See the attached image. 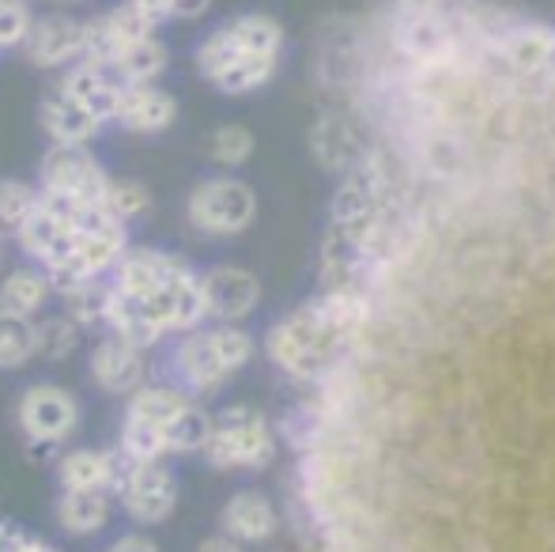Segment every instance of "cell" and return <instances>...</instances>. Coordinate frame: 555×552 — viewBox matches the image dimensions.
<instances>
[{
  "label": "cell",
  "mask_w": 555,
  "mask_h": 552,
  "mask_svg": "<svg viewBox=\"0 0 555 552\" xmlns=\"http://www.w3.org/2000/svg\"><path fill=\"white\" fill-rule=\"evenodd\" d=\"M80 42H83V35L76 27H68V23H50V27L38 30L35 53L46 61H57V57H65V53H73Z\"/></svg>",
  "instance_id": "e0dca14e"
},
{
  "label": "cell",
  "mask_w": 555,
  "mask_h": 552,
  "mask_svg": "<svg viewBox=\"0 0 555 552\" xmlns=\"http://www.w3.org/2000/svg\"><path fill=\"white\" fill-rule=\"evenodd\" d=\"M201 552H242V549L234 545L231 538H212V541H205V545H201Z\"/></svg>",
  "instance_id": "7402d4cb"
},
{
  "label": "cell",
  "mask_w": 555,
  "mask_h": 552,
  "mask_svg": "<svg viewBox=\"0 0 555 552\" xmlns=\"http://www.w3.org/2000/svg\"><path fill=\"white\" fill-rule=\"evenodd\" d=\"M114 114L129 129H144V133H152V129L170 126V118H175V99L163 95V91H155V88H144V84H132L129 91L117 95Z\"/></svg>",
  "instance_id": "52a82bcc"
},
{
  "label": "cell",
  "mask_w": 555,
  "mask_h": 552,
  "mask_svg": "<svg viewBox=\"0 0 555 552\" xmlns=\"http://www.w3.org/2000/svg\"><path fill=\"white\" fill-rule=\"evenodd\" d=\"M50 333H53V337H61V333H65V325H50ZM68 345H73V341H53L50 352H65Z\"/></svg>",
  "instance_id": "603a6c76"
},
{
  "label": "cell",
  "mask_w": 555,
  "mask_h": 552,
  "mask_svg": "<svg viewBox=\"0 0 555 552\" xmlns=\"http://www.w3.org/2000/svg\"><path fill=\"white\" fill-rule=\"evenodd\" d=\"M205 287V307L216 318H242L257 303V280L246 269H216L201 280Z\"/></svg>",
  "instance_id": "8992f818"
},
{
  "label": "cell",
  "mask_w": 555,
  "mask_h": 552,
  "mask_svg": "<svg viewBox=\"0 0 555 552\" xmlns=\"http://www.w3.org/2000/svg\"><path fill=\"white\" fill-rule=\"evenodd\" d=\"M257 213L254 193L242 182H227V178H216V182L197 185L190 201V216L201 231L208 235H234L242 231Z\"/></svg>",
  "instance_id": "277c9868"
},
{
  "label": "cell",
  "mask_w": 555,
  "mask_h": 552,
  "mask_svg": "<svg viewBox=\"0 0 555 552\" xmlns=\"http://www.w3.org/2000/svg\"><path fill=\"white\" fill-rule=\"evenodd\" d=\"M254 345H249L246 333L238 330H216V333H201L190 337L178 348V375L185 378V386L193 390H212L223 378H231L242 363L249 360Z\"/></svg>",
  "instance_id": "3957f363"
},
{
  "label": "cell",
  "mask_w": 555,
  "mask_h": 552,
  "mask_svg": "<svg viewBox=\"0 0 555 552\" xmlns=\"http://www.w3.org/2000/svg\"><path fill=\"white\" fill-rule=\"evenodd\" d=\"M132 8H137L147 23H159V20H167V15H201L208 8V0H137Z\"/></svg>",
  "instance_id": "ac0fdd59"
},
{
  "label": "cell",
  "mask_w": 555,
  "mask_h": 552,
  "mask_svg": "<svg viewBox=\"0 0 555 552\" xmlns=\"http://www.w3.org/2000/svg\"><path fill=\"white\" fill-rule=\"evenodd\" d=\"M76 409L73 401L61 390H30L27 401H23V424L35 435H46V439H57L73 427Z\"/></svg>",
  "instance_id": "9c48e42d"
},
{
  "label": "cell",
  "mask_w": 555,
  "mask_h": 552,
  "mask_svg": "<svg viewBox=\"0 0 555 552\" xmlns=\"http://www.w3.org/2000/svg\"><path fill=\"white\" fill-rule=\"evenodd\" d=\"M144 205H147V193L140 190V185H132V182H121V185H114L111 193H106V208H111L114 216H137V213H144Z\"/></svg>",
  "instance_id": "d6986e66"
},
{
  "label": "cell",
  "mask_w": 555,
  "mask_h": 552,
  "mask_svg": "<svg viewBox=\"0 0 555 552\" xmlns=\"http://www.w3.org/2000/svg\"><path fill=\"white\" fill-rule=\"evenodd\" d=\"M106 511H111V503H106V496L99 488H91V492H68V500L61 503V518L76 534L99 530L106 523Z\"/></svg>",
  "instance_id": "8fae6325"
},
{
  "label": "cell",
  "mask_w": 555,
  "mask_h": 552,
  "mask_svg": "<svg viewBox=\"0 0 555 552\" xmlns=\"http://www.w3.org/2000/svg\"><path fill=\"white\" fill-rule=\"evenodd\" d=\"M249 152H254V137H249V129H242V126H223L220 133L212 137V159L223 163V167L246 163Z\"/></svg>",
  "instance_id": "5bb4252c"
},
{
  "label": "cell",
  "mask_w": 555,
  "mask_h": 552,
  "mask_svg": "<svg viewBox=\"0 0 555 552\" xmlns=\"http://www.w3.org/2000/svg\"><path fill=\"white\" fill-rule=\"evenodd\" d=\"M140 352L132 341H111V345L99 348L95 356V375L106 390H129L140 378Z\"/></svg>",
  "instance_id": "30bf717a"
},
{
  "label": "cell",
  "mask_w": 555,
  "mask_h": 552,
  "mask_svg": "<svg viewBox=\"0 0 555 552\" xmlns=\"http://www.w3.org/2000/svg\"><path fill=\"white\" fill-rule=\"evenodd\" d=\"M212 465L223 470H254V465H269L276 454V439L272 427L264 424L261 413L254 409H231L212 424V435L205 442Z\"/></svg>",
  "instance_id": "7a4b0ae2"
},
{
  "label": "cell",
  "mask_w": 555,
  "mask_h": 552,
  "mask_svg": "<svg viewBox=\"0 0 555 552\" xmlns=\"http://www.w3.org/2000/svg\"><path fill=\"white\" fill-rule=\"evenodd\" d=\"M175 500H178L175 477H170L167 470H159L155 462H137L129 477H125V508H129V515L140 518V523H159V518H167Z\"/></svg>",
  "instance_id": "5b68a950"
},
{
  "label": "cell",
  "mask_w": 555,
  "mask_h": 552,
  "mask_svg": "<svg viewBox=\"0 0 555 552\" xmlns=\"http://www.w3.org/2000/svg\"><path fill=\"white\" fill-rule=\"evenodd\" d=\"M223 526L234 541H264L276 530V508L257 492H238L223 508Z\"/></svg>",
  "instance_id": "ba28073f"
},
{
  "label": "cell",
  "mask_w": 555,
  "mask_h": 552,
  "mask_svg": "<svg viewBox=\"0 0 555 552\" xmlns=\"http://www.w3.org/2000/svg\"><path fill=\"white\" fill-rule=\"evenodd\" d=\"M114 552H155V545L147 538H125Z\"/></svg>",
  "instance_id": "44dd1931"
},
{
  "label": "cell",
  "mask_w": 555,
  "mask_h": 552,
  "mask_svg": "<svg viewBox=\"0 0 555 552\" xmlns=\"http://www.w3.org/2000/svg\"><path fill=\"white\" fill-rule=\"evenodd\" d=\"M111 473L114 470H111V458L106 454H73L65 462V485H68V492H91V488L103 492Z\"/></svg>",
  "instance_id": "4fadbf2b"
},
{
  "label": "cell",
  "mask_w": 555,
  "mask_h": 552,
  "mask_svg": "<svg viewBox=\"0 0 555 552\" xmlns=\"http://www.w3.org/2000/svg\"><path fill=\"white\" fill-rule=\"evenodd\" d=\"M280 50H284V30L269 15H242L216 30L197 53V65L216 88L242 95L276 73Z\"/></svg>",
  "instance_id": "6da1fadb"
},
{
  "label": "cell",
  "mask_w": 555,
  "mask_h": 552,
  "mask_svg": "<svg viewBox=\"0 0 555 552\" xmlns=\"http://www.w3.org/2000/svg\"><path fill=\"white\" fill-rule=\"evenodd\" d=\"M30 348H35V337H30L27 325H23L20 318H12V314L0 318V368L27 360Z\"/></svg>",
  "instance_id": "9a60e30c"
},
{
  "label": "cell",
  "mask_w": 555,
  "mask_h": 552,
  "mask_svg": "<svg viewBox=\"0 0 555 552\" xmlns=\"http://www.w3.org/2000/svg\"><path fill=\"white\" fill-rule=\"evenodd\" d=\"M20 30H23V12L15 4H8V0H0V42L20 38Z\"/></svg>",
  "instance_id": "ffe728a7"
},
{
  "label": "cell",
  "mask_w": 555,
  "mask_h": 552,
  "mask_svg": "<svg viewBox=\"0 0 555 552\" xmlns=\"http://www.w3.org/2000/svg\"><path fill=\"white\" fill-rule=\"evenodd\" d=\"M42 292H46L42 280L30 277V273H20V277H12V280L4 284V292H0V303H4L8 314H27V310H35V307H38Z\"/></svg>",
  "instance_id": "2e32d148"
},
{
  "label": "cell",
  "mask_w": 555,
  "mask_h": 552,
  "mask_svg": "<svg viewBox=\"0 0 555 552\" xmlns=\"http://www.w3.org/2000/svg\"><path fill=\"white\" fill-rule=\"evenodd\" d=\"M117 68H121L132 84H147L167 68V50H163L159 42H152V38H144V42H137L132 50H125L121 57H117Z\"/></svg>",
  "instance_id": "7c38bea8"
}]
</instances>
